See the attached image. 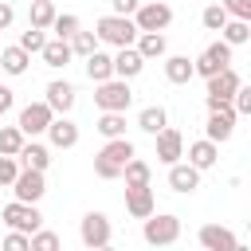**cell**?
Listing matches in <instances>:
<instances>
[{
	"instance_id": "obj_5",
	"label": "cell",
	"mask_w": 251,
	"mask_h": 251,
	"mask_svg": "<svg viewBox=\"0 0 251 251\" xmlns=\"http://www.w3.org/2000/svg\"><path fill=\"white\" fill-rule=\"evenodd\" d=\"M78 239H82V247H90V251H102V247H110V239H114V227H110L106 212H86V216H82V224H78Z\"/></svg>"
},
{
	"instance_id": "obj_29",
	"label": "cell",
	"mask_w": 251,
	"mask_h": 251,
	"mask_svg": "<svg viewBox=\"0 0 251 251\" xmlns=\"http://www.w3.org/2000/svg\"><path fill=\"white\" fill-rule=\"evenodd\" d=\"M51 20H55V4H51V0H31V8H27V24L47 31Z\"/></svg>"
},
{
	"instance_id": "obj_34",
	"label": "cell",
	"mask_w": 251,
	"mask_h": 251,
	"mask_svg": "<svg viewBox=\"0 0 251 251\" xmlns=\"http://www.w3.org/2000/svg\"><path fill=\"white\" fill-rule=\"evenodd\" d=\"M43 43H47L43 27H31V24H27V31H20V47H24L27 55H39V51H43Z\"/></svg>"
},
{
	"instance_id": "obj_12",
	"label": "cell",
	"mask_w": 251,
	"mask_h": 251,
	"mask_svg": "<svg viewBox=\"0 0 251 251\" xmlns=\"http://www.w3.org/2000/svg\"><path fill=\"white\" fill-rule=\"evenodd\" d=\"M235 110H231V102L227 106H216V110H208V126H204V133H208V141H227L231 133H235Z\"/></svg>"
},
{
	"instance_id": "obj_13",
	"label": "cell",
	"mask_w": 251,
	"mask_h": 251,
	"mask_svg": "<svg viewBox=\"0 0 251 251\" xmlns=\"http://www.w3.org/2000/svg\"><path fill=\"white\" fill-rule=\"evenodd\" d=\"M153 137H157V161H161V165H173V161L184 157V137H180V129L165 126V129H157Z\"/></svg>"
},
{
	"instance_id": "obj_27",
	"label": "cell",
	"mask_w": 251,
	"mask_h": 251,
	"mask_svg": "<svg viewBox=\"0 0 251 251\" xmlns=\"http://www.w3.org/2000/svg\"><path fill=\"white\" fill-rule=\"evenodd\" d=\"M27 63H31V55H27L20 43H16V47H0V67H4L8 75H24Z\"/></svg>"
},
{
	"instance_id": "obj_4",
	"label": "cell",
	"mask_w": 251,
	"mask_h": 251,
	"mask_svg": "<svg viewBox=\"0 0 251 251\" xmlns=\"http://www.w3.org/2000/svg\"><path fill=\"white\" fill-rule=\"evenodd\" d=\"M94 106L98 110H129L133 102V90H129V78H106V82H94Z\"/></svg>"
},
{
	"instance_id": "obj_43",
	"label": "cell",
	"mask_w": 251,
	"mask_h": 251,
	"mask_svg": "<svg viewBox=\"0 0 251 251\" xmlns=\"http://www.w3.org/2000/svg\"><path fill=\"white\" fill-rule=\"evenodd\" d=\"M12 102H16V90H12V86H0V110H4V114L12 110Z\"/></svg>"
},
{
	"instance_id": "obj_24",
	"label": "cell",
	"mask_w": 251,
	"mask_h": 251,
	"mask_svg": "<svg viewBox=\"0 0 251 251\" xmlns=\"http://www.w3.org/2000/svg\"><path fill=\"white\" fill-rule=\"evenodd\" d=\"M165 78L173 86H184L192 78V59L188 55H165Z\"/></svg>"
},
{
	"instance_id": "obj_7",
	"label": "cell",
	"mask_w": 251,
	"mask_h": 251,
	"mask_svg": "<svg viewBox=\"0 0 251 251\" xmlns=\"http://www.w3.org/2000/svg\"><path fill=\"white\" fill-rule=\"evenodd\" d=\"M0 220L12 227V231H35L39 224H43V216H39V208L35 204H24V200H12V204H4V212H0Z\"/></svg>"
},
{
	"instance_id": "obj_11",
	"label": "cell",
	"mask_w": 251,
	"mask_h": 251,
	"mask_svg": "<svg viewBox=\"0 0 251 251\" xmlns=\"http://www.w3.org/2000/svg\"><path fill=\"white\" fill-rule=\"evenodd\" d=\"M51 118H55V110L47 106V102H27L24 110H20V129H24V137H39L47 126H51Z\"/></svg>"
},
{
	"instance_id": "obj_28",
	"label": "cell",
	"mask_w": 251,
	"mask_h": 251,
	"mask_svg": "<svg viewBox=\"0 0 251 251\" xmlns=\"http://www.w3.org/2000/svg\"><path fill=\"white\" fill-rule=\"evenodd\" d=\"M102 137H122L126 133V110H102L98 126H94Z\"/></svg>"
},
{
	"instance_id": "obj_10",
	"label": "cell",
	"mask_w": 251,
	"mask_h": 251,
	"mask_svg": "<svg viewBox=\"0 0 251 251\" xmlns=\"http://www.w3.org/2000/svg\"><path fill=\"white\" fill-rule=\"evenodd\" d=\"M133 24H137V31H165V27L173 24V8L161 4V0H153V4H137Z\"/></svg>"
},
{
	"instance_id": "obj_22",
	"label": "cell",
	"mask_w": 251,
	"mask_h": 251,
	"mask_svg": "<svg viewBox=\"0 0 251 251\" xmlns=\"http://www.w3.org/2000/svg\"><path fill=\"white\" fill-rule=\"evenodd\" d=\"M216 157H220V145H216V141H208V137L188 145V165H196L200 173H204V169H212V165H216Z\"/></svg>"
},
{
	"instance_id": "obj_26",
	"label": "cell",
	"mask_w": 251,
	"mask_h": 251,
	"mask_svg": "<svg viewBox=\"0 0 251 251\" xmlns=\"http://www.w3.org/2000/svg\"><path fill=\"white\" fill-rule=\"evenodd\" d=\"M39 55H43V63H47V67H55V71H59V67H67V63H71V43H67V39H47Z\"/></svg>"
},
{
	"instance_id": "obj_35",
	"label": "cell",
	"mask_w": 251,
	"mask_h": 251,
	"mask_svg": "<svg viewBox=\"0 0 251 251\" xmlns=\"http://www.w3.org/2000/svg\"><path fill=\"white\" fill-rule=\"evenodd\" d=\"M67 43H71V55H82V59H86V55L98 47V35H94V31H75Z\"/></svg>"
},
{
	"instance_id": "obj_18",
	"label": "cell",
	"mask_w": 251,
	"mask_h": 251,
	"mask_svg": "<svg viewBox=\"0 0 251 251\" xmlns=\"http://www.w3.org/2000/svg\"><path fill=\"white\" fill-rule=\"evenodd\" d=\"M169 188L173 192H184V196L196 192L200 188V169L196 165H184V161H173L169 165Z\"/></svg>"
},
{
	"instance_id": "obj_20",
	"label": "cell",
	"mask_w": 251,
	"mask_h": 251,
	"mask_svg": "<svg viewBox=\"0 0 251 251\" xmlns=\"http://www.w3.org/2000/svg\"><path fill=\"white\" fill-rule=\"evenodd\" d=\"M55 114H71V106H75V86L67 82V78H55V82H47V98H43Z\"/></svg>"
},
{
	"instance_id": "obj_8",
	"label": "cell",
	"mask_w": 251,
	"mask_h": 251,
	"mask_svg": "<svg viewBox=\"0 0 251 251\" xmlns=\"http://www.w3.org/2000/svg\"><path fill=\"white\" fill-rule=\"evenodd\" d=\"M243 78L231 71V67H224V71H216L212 78H208V110H216V106H227L231 102V94H235V86H239Z\"/></svg>"
},
{
	"instance_id": "obj_2",
	"label": "cell",
	"mask_w": 251,
	"mask_h": 251,
	"mask_svg": "<svg viewBox=\"0 0 251 251\" xmlns=\"http://www.w3.org/2000/svg\"><path fill=\"white\" fill-rule=\"evenodd\" d=\"M94 35H98V43H110V47H129L133 39H137V24H133V16H102L98 24H94Z\"/></svg>"
},
{
	"instance_id": "obj_17",
	"label": "cell",
	"mask_w": 251,
	"mask_h": 251,
	"mask_svg": "<svg viewBox=\"0 0 251 251\" xmlns=\"http://www.w3.org/2000/svg\"><path fill=\"white\" fill-rule=\"evenodd\" d=\"M114 59V78H137L141 71H145V59H141V51L129 43V47H118V55H110Z\"/></svg>"
},
{
	"instance_id": "obj_38",
	"label": "cell",
	"mask_w": 251,
	"mask_h": 251,
	"mask_svg": "<svg viewBox=\"0 0 251 251\" xmlns=\"http://www.w3.org/2000/svg\"><path fill=\"white\" fill-rule=\"evenodd\" d=\"M16 173H20V161H16V157H4V153H0V188H8V184L16 180Z\"/></svg>"
},
{
	"instance_id": "obj_30",
	"label": "cell",
	"mask_w": 251,
	"mask_h": 251,
	"mask_svg": "<svg viewBox=\"0 0 251 251\" xmlns=\"http://www.w3.org/2000/svg\"><path fill=\"white\" fill-rule=\"evenodd\" d=\"M137 126H141L145 133H157V129H165V126H169V114H165V106H145V110L137 114Z\"/></svg>"
},
{
	"instance_id": "obj_42",
	"label": "cell",
	"mask_w": 251,
	"mask_h": 251,
	"mask_svg": "<svg viewBox=\"0 0 251 251\" xmlns=\"http://www.w3.org/2000/svg\"><path fill=\"white\" fill-rule=\"evenodd\" d=\"M12 20H16V8L0 0V31H8V27H12Z\"/></svg>"
},
{
	"instance_id": "obj_36",
	"label": "cell",
	"mask_w": 251,
	"mask_h": 251,
	"mask_svg": "<svg viewBox=\"0 0 251 251\" xmlns=\"http://www.w3.org/2000/svg\"><path fill=\"white\" fill-rule=\"evenodd\" d=\"M200 24H204L208 31H220V27L227 24V12H224V4H208V8L200 12Z\"/></svg>"
},
{
	"instance_id": "obj_37",
	"label": "cell",
	"mask_w": 251,
	"mask_h": 251,
	"mask_svg": "<svg viewBox=\"0 0 251 251\" xmlns=\"http://www.w3.org/2000/svg\"><path fill=\"white\" fill-rule=\"evenodd\" d=\"M231 110L235 114H251V86H235V94H231Z\"/></svg>"
},
{
	"instance_id": "obj_23",
	"label": "cell",
	"mask_w": 251,
	"mask_h": 251,
	"mask_svg": "<svg viewBox=\"0 0 251 251\" xmlns=\"http://www.w3.org/2000/svg\"><path fill=\"white\" fill-rule=\"evenodd\" d=\"M86 75H90V82H106V78H114V59L106 55V51H90L86 55Z\"/></svg>"
},
{
	"instance_id": "obj_19",
	"label": "cell",
	"mask_w": 251,
	"mask_h": 251,
	"mask_svg": "<svg viewBox=\"0 0 251 251\" xmlns=\"http://www.w3.org/2000/svg\"><path fill=\"white\" fill-rule=\"evenodd\" d=\"M133 47L141 51V59H145V63H149V59H165V55H169V39H165V31H137Z\"/></svg>"
},
{
	"instance_id": "obj_16",
	"label": "cell",
	"mask_w": 251,
	"mask_h": 251,
	"mask_svg": "<svg viewBox=\"0 0 251 251\" xmlns=\"http://www.w3.org/2000/svg\"><path fill=\"white\" fill-rule=\"evenodd\" d=\"M196 239H200L204 251H239V239H235L227 227H220V224H204Z\"/></svg>"
},
{
	"instance_id": "obj_40",
	"label": "cell",
	"mask_w": 251,
	"mask_h": 251,
	"mask_svg": "<svg viewBox=\"0 0 251 251\" xmlns=\"http://www.w3.org/2000/svg\"><path fill=\"white\" fill-rule=\"evenodd\" d=\"M4 247L8 251H27V231H8L4 235Z\"/></svg>"
},
{
	"instance_id": "obj_21",
	"label": "cell",
	"mask_w": 251,
	"mask_h": 251,
	"mask_svg": "<svg viewBox=\"0 0 251 251\" xmlns=\"http://www.w3.org/2000/svg\"><path fill=\"white\" fill-rule=\"evenodd\" d=\"M16 161H20V169H39V173H47V165H51V149L39 145V141H24L20 153H16Z\"/></svg>"
},
{
	"instance_id": "obj_33",
	"label": "cell",
	"mask_w": 251,
	"mask_h": 251,
	"mask_svg": "<svg viewBox=\"0 0 251 251\" xmlns=\"http://www.w3.org/2000/svg\"><path fill=\"white\" fill-rule=\"evenodd\" d=\"M47 31H55V39H71L78 31V16L75 12H55V20H51Z\"/></svg>"
},
{
	"instance_id": "obj_15",
	"label": "cell",
	"mask_w": 251,
	"mask_h": 251,
	"mask_svg": "<svg viewBox=\"0 0 251 251\" xmlns=\"http://www.w3.org/2000/svg\"><path fill=\"white\" fill-rule=\"evenodd\" d=\"M126 212H129L133 220H145L149 212H157L153 188H149V184H129V188H126Z\"/></svg>"
},
{
	"instance_id": "obj_6",
	"label": "cell",
	"mask_w": 251,
	"mask_h": 251,
	"mask_svg": "<svg viewBox=\"0 0 251 251\" xmlns=\"http://www.w3.org/2000/svg\"><path fill=\"white\" fill-rule=\"evenodd\" d=\"M224 67H231V43H224V39L208 43V47L200 51V59H192V75H200V78H212V75L224 71Z\"/></svg>"
},
{
	"instance_id": "obj_41",
	"label": "cell",
	"mask_w": 251,
	"mask_h": 251,
	"mask_svg": "<svg viewBox=\"0 0 251 251\" xmlns=\"http://www.w3.org/2000/svg\"><path fill=\"white\" fill-rule=\"evenodd\" d=\"M110 4H114V16H133L141 0H110Z\"/></svg>"
},
{
	"instance_id": "obj_14",
	"label": "cell",
	"mask_w": 251,
	"mask_h": 251,
	"mask_svg": "<svg viewBox=\"0 0 251 251\" xmlns=\"http://www.w3.org/2000/svg\"><path fill=\"white\" fill-rule=\"evenodd\" d=\"M43 133L51 137V145H55V149H75V145H78V126H75L67 114H55V118H51V126H47Z\"/></svg>"
},
{
	"instance_id": "obj_1",
	"label": "cell",
	"mask_w": 251,
	"mask_h": 251,
	"mask_svg": "<svg viewBox=\"0 0 251 251\" xmlns=\"http://www.w3.org/2000/svg\"><path fill=\"white\" fill-rule=\"evenodd\" d=\"M137 149H133V141L122 133V137H106V145L94 153V173L102 176V180H118L122 176V169H126V161L133 157Z\"/></svg>"
},
{
	"instance_id": "obj_3",
	"label": "cell",
	"mask_w": 251,
	"mask_h": 251,
	"mask_svg": "<svg viewBox=\"0 0 251 251\" xmlns=\"http://www.w3.org/2000/svg\"><path fill=\"white\" fill-rule=\"evenodd\" d=\"M141 235H145V243L149 247H169V243H176L180 239V216H173V212H149L145 216V227H141Z\"/></svg>"
},
{
	"instance_id": "obj_9",
	"label": "cell",
	"mask_w": 251,
	"mask_h": 251,
	"mask_svg": "<svg viewBox=\"0 0 251 251\" xmlns=\"http://www.w3.org/2000/svg\"><path fill=\"white\" fill-rule=\"evenodd\" d=\"M8 188L16 192V200H24V204H39V200H43V192H47V180H43V173H39V169H20V173H16V180H12Z\"/></svg>"
},
{
	"instance_id": "obj_32",
	"label": "cell",
	"mask_w": 251,
	"mask_h": 251,
	"mask_svg": "<svg viewBox=\"0 0 251 251\" xmlns=\"http://www.w3.org/2000/svg\"><path fill=\"white\" fill-rule=\"evenodd\" d=\"M24 141H27V137H24L20 126H0V153H4V157H16Z\"/></svg>"
},
{
	"instance_id": "obj_39",
	"label": "cell",
	"mask_w": 251,
	"mask_h": 251,
	"mask_svg": "<svg viewBox=\"0 0 251 251\" xmlns=\"http://www.w3.org/2000/svg\"><path fill=\"white\" fill-rule=\"evenodd\" d=\"M220 4H224L227 16H235V20H251V0H220Z\"/></svg>"
},
{
	"instance_id": "obj_44",
	"label": "cell",
	"mask_w": 251,
	"mask_h": 251,
	"mask_svg": "<svg viewBox=\"0 0 251 251\" xmlns=\"http://www.w3.org/2000/svg\"><path fill=\"white\" fill-rule=\"evenodd\" d=\"M0 118H4V110H0Z\"/></svg>"
},
{
	"instance_id": "obj_31",
	"label": "cell",
	"mask_w": 251,
	"mask_h": 251,
	"mask_svg": "<svg viewBox=\"0 0 251 251\" xmlns=\"http://www.w3.org/2000/svg\"><path fill=\"white\" fill-rule=\"evenodd\" d=\"M122 176H126V188H129V184H149L153 169H149V165H145V161H141V157L133 153V157L126 161V169H122Z\"/></svg>"
},
{
	"instance_id": "obj_25",
	"label": "cell",
	"mask_w": 251,
	"mask_h": 251,
	"mask_svg": "<svg viewBox=\"0 0 251 251\" xmlns=\"http://www.w3.org/2000/svg\"><path fill=\"white\" fill-rule=\"evenodd\" d=\"M220 39L231 43V47L247 43V39H251V20H235V16H227V24L220 27Z\"/></svg>"
}]
</instances>
